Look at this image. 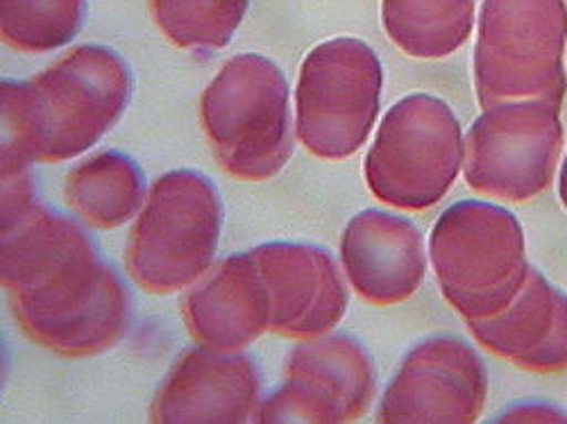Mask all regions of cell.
I'll list each match as a JSON object with an SVG mask.
<instances>
[{
    "mask_svg": "<svg viewBox=\"0 0 567 424\" xmlns=\"http://www.w3.org/2000/svg\"><path fill=\"white\" fill-rule=\"evenodd\" d=\"M499 422H567V413L547 404H519L497 417Z\"/></svg>",
    "mask_w": 567,
    "mask_h": 424,
    "instance_id": "44dd1931",
    "label": "cell"
},
{
    "mask_svg": "<svg viewBox=\"0 0 567 424\" xmlns=\"http://www.w3.org/2000/svg\"><path fill=\"white\" fill-rule=\"evenodd\" d=\"M200 121L220 168L236 179L266 182L291 159L289 82L264 55L223 64L203 93Z\"/></svg>",
    "mask_w": 567,
    "mask_h": 424,
    "instance_id": "3957f363",
    "label": "cell"
},
{
    "mask_svg": "<svg viewBox=\"0 0 567 424\" xmlns=\"http://www.w3.org/2000/svg\"><path fill=\"white\" fill-rule=\"evenodd\" d=\"M0 272L23 332L45 350L89 356L125 334L123 279L73 220L39 203L32 170L3 177Z\"/></svg>",
    "mask_w": 567,
    "mask_h": 424,
    "instance_id": "6da1fadb",
    "label": "cell"
},
{
    "mask_svg": "<svg viewBox=\"0 0 567 424\" xmlns=\"http://www.w3.org/2000/svg\"><path fill=\"white\" fill-rule=\"evenodd\" d=\"M377 374L363 345L346 334L298 345L281 386L259 406L257 422H357L370 406Z\"/></svg>",
    "mask_w": 567,
    "mask_h": 424,
    "instance_id": "30bf717a",
    "label": "cell"
},
{
    "mask_svg": "<svg viewBox=\"0 0 567 424\" xmlns=\"http://www.w3.org/2000/svg\"><path fill=\"white\" fill-rule=\"evenodd\" d=\"M223 229V203L196 170L162 175L144 203L127 246V270L148 293L192 287L212 266Z\"/></svg>",
    "mask_w": 567,
    "mask_h": 424,
    "instance_id": "8992f818",
    "label": "cell"
},
{
    "mask_svg": "<svg viewBox=\"0 0 567 424\" xmlns=\"http://www.w3.org/2000/svg\"><path fill=\"white\" fill-rule=\"evenodd\" d=\"M565 132L560 110L527 99L488 107L465 136L463 175L482 196L527 203L551 184Z\"/></svg>",
    "mask_w": 567,
    "mask_h": 424,
    "instance_id": "9c48e42d",
    "label": "cell"
},
{
    "mask_svg": "<svg viewBox=\"0 0 567 424\" xmlns=\"http://www.w3.org/2000/svg\"><path fill=\"white\" fill-rule=\"evenodd\" d=\"M565 49L567 0H484L475 49L480 105L536 99L560 110Z\"/></svg>",
    "mask_w": 567,
    "mask_h": 424,
    "instance_id": "5b68a950",
    "label": "cell"
},
{
    "mask_svg": "<svg viewBox=\"0 0 567 424\" xmlns=\"http://www.w3.org/2000/svg\"><path fill=\"white\" fill-rule=\"evenodd\" d=\"M488 397L482 356L452 337L417 343L402 361L374 420L386 424H470Z\"/></svg>",
    "mask_w": 567,
    "mask_h": 424,
    "instance_id": "8fae6325",
    "label": "cell"
},
{
    "mask_svg": "<svg viewBox=\"0 0 567 424\" xmlns=\"http://www.w3.org/2000/svg\"><path fill=\"white\" fill-rule=\"evenodd\" d=\"M341 261L352 289L374 307L409 300L427 270L420 229L411 220L380 209H365L348 223Z\"/></svg>",
    "mask_w": 567,
    "mask_h": 424,
    "instance_id": "5bb4252c",
    "label": "cell"
},
{
    "mask_svg": "<svg viewBox=\"0 0 567 424\" xmlns=\"http://www.w3.org/2000/svg\"><path fill=\"white\" fill-rule=\"evenodd\" d=\"M558 198L563 203V207L567 209V155L560 164V173H558Z\"/></svg>",
    "mask_w": 567,
    "mask_h": 424,
    "instance_id": "7402d4cb",
    "label": "cell"
},
{
    "mask_svg": "<svg viewBox=\"0 0 567 424\" xmlns=\"http://www.w3.org/2000/svg\"><path fill=\"white\" fill-rule=\"evenodd\" d=\"M146 179L134 159L123 153H101L78 164L64 186L66 205L91 227L125 225L146 203Z\"/></svg>",
    "mask_w": 567,
    "mask_h": 424,
    "instance_id": "e0dca14e",
    "label": "cell"
},
{
    "mask_svg": "<svg viewBox=\"0 0 567 424\" xmlns=\"http://www.w3.org/2000/svg\"><path fill=\"white\" fill-rule=\"evenodd\" d=\"M132 71L105 45H80L30 82H3V177L73 159L127 107Z\"/></svg>",
    "mask_w": 567,
    "mask_h": 424,
    "instance_id": "7a4b0ae2",
    "label": "cell"
},
{
    "mask_svg": "<svg viewBox=\"0 0 567 424\" xmlns=\"http://www.w3.org/2000/svg\"><path fill=\"white\" fill-rule=\"evenodd\" d=\"M261 376L250 356L196 348L182 354L155 395L157 424H241L257 420Z\"/></svg>",
    "mask_w": 567,
    "mask_h": 424,
    "instance_id": "4fadbf2b",
    "label": "cell"
},
{
    "mask_svg": "<svg viewBox=\"0 0 567 424\" xmlns=\"http://www.w3.org/2000/svg\"><path fill=\"white\" fill-rule=\"evenodd\" d=\"M182 307L192 337L220 352H241L270 332L266 289L250 250L207 270Z\"/></svg>",
    "mask_w": 567,
    "mask_h": 424,
    "instance_id": "2e32d148",
    "label": "cell"
},
{
    "mask_svg": "<svg viewBox=\"0 0 567 424\" xmlns=\"http://www.w3.org/2000/svg\"><path fill=\"white\" fill-rule=\"evenodd\" d=\"M463 159V132L452 107L430 93H411L386 112L363 177L380 203L424 211L447 196Z\"/></svg>",
    "mask_w": 567,
    "mask_h": 424,
    "instance_id": "52a82bcc",
    "label": "cell"
},
{
    "mask_svg": "<svg viewBox=\"0 0 567 424\" xmlns=\"http://www.w3.org/2000/svg\"><path fill=\"white\" fill-rule=\"evenodd\" d=\"M250 252L266 289L270 332L309 341L341 322L348 289L334 257L324 248L277 241Z\"/></svg>",
    "mask_w": 567,
    "mask_h": 424,
    "instance_id": "7c38bea8",
    "label": "cell"
},
{
    "mask_svg": "<svg viewBox=\"0 0 567 424\" xmlns=\"http://www.w3.org/2000/svg\"><path fill=\"white\" fill-rule=\"evenodd\" d=\"M382 62L361 39L324 41L305 58L296 89V134L318 159L357 155L380 114Z\"/></svg>",
    "mask_w": 567,
    "mask_h": 424,
    "instance_id": "ba28073f",
    "label": "cell"
},
{
    "mask_svg": "<svg viewBox=\"0 0 567 424\" xmlns=\"http://www.w3.org/2000/svg\"><path fill=\"white\" fill-rule=\"evenodd\" d=\"M382 23L406 55L441 60L470 39L475 0H382Z\"/></svg>",
    "mask_w": 567,
    "mask_h": 424,
    "instance_id": "ac0fdd59",
    "label": "cell"
},
{
    "mask_svg": "<svg viewBox=\"0 0 567 424\" xmlns=\"http://www.w3.org/2000/svg\"><path fill=\"white\" fill-rule=\"evenodd\" d=\"M250 0H151L162 32L179 49L214 53L241 25Z\"/></svg>",
    "mask_w": 567,
    "mask_h": 424,
    "instance_id": "ffe728a7",
    "label": "cell"
},
{
    "mask_svg": "<svg viewBox=\"0 0 567 424\" xmlns=\"http://www.w3.org/2000/svg\"><path fill=\"white\" fill-rule=\"evenodd\" d=\"M430 259L443 298L465 320L504 311L532 270L523 225L508 209L480 200L441 214L430 234Z\"/></svg>",
    "mask_w": 567,
    "mask_h": 424,
    "instance_id": "277c9868",
    "label": "cell"
},
{
    "mask_svg": "<svg viewBox=\"0 0 567 424\" xmlns=\"http://www.w3.org/2000/svg\"><path fill=\"white\" fill-rule=\"evenodd\" d=\"M482 348L529 372L567 370V296L536 268L497 316L465 320Z\"/></svg>",
    "mask_w": 567,
    "mask_h": 424,
    "instance_id": "9a60e30c",
    "label": "cell"
},
{
    "mask_svg": "<svg viewBox=\"0 0 567 424\" xmlns=\"http://www.w3.org/2000/svg\"><path fill=\"white\" fill-rule=\"evenodd\" d=\"M86 0H0V34L21 53H51L78 37Z\"/></svg>",
    "mask_w": 567,
    "mask_h": 424,
    "instance_id": "d6986e66",
    "label": "cell"
}]
</instances>
